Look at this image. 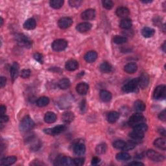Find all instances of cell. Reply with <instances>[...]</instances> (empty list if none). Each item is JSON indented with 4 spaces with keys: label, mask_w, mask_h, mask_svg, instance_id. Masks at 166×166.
Listing matches in <instances>:
<instances>
[{
    "label": "cell",
    "mask_w": 166,
    "mask_h": 166,
    "mask_svg": "<svg viewBox=\"0 0 166 166\" xmlns=\"http://www.w3.org/2000/svg\"><path fill=\"white\" fill-rule=\"evenodd\" d=\"M35 127V122L29 116H25L20 124V131L22 132H28L33 129Z\"/></svg>",
    "instance_id": "6da1fadb"
},
{
    "label": "cell",
    "mask_w": 166,
    "mask_h": 166,
    "mask_svg": "<svg viewBox=\"0 0 166 166\" xmlns=\"http://www.w3.org/2000/svg\"><path fill=\"white\" fill-rule=\"evenodd\" d=\"M15 39L18 44L21 46L28 48V49L32 47V41L29 38H28V36L24 35V34L17 35L15 36Z\"/></svg>",
    "instance_id": "7a4b0ae2"
},
{
    "label": "cell",
    "mask_w": 166,
    "mask_h": 166,
    "mask_svg": "<svg viewBox=\"0 0 166 166\" xmlns=\"http://www.w3.org/2000/svg\"><path fill=\"white\" fill-rule=\"evenodd\" d=\"M138 86V78L134 79L128 81L122 88L123 91L125 93H131L135 92Z\"/></svg>",
    "instance_id": "3957f363"
},
{
    "label": "cell",
    "mask_w": 166,
    "mask_h": 166,
    "mask_svg": "<svg viewBox=\"0 0 166 166\" xmlns=\"http://www.w3.org/2000/svg\"><path fill=\"white\" fill-rule=\"evenodd\" d=\"M68 42L64 39H57L53 42L52 49L55 51H62L65 50L68 47Z\"/></svg>",
    "instance_id": "277c9868"
},
{
    "label": "cell",
    "mask_w": 166,
    "mask_h": 166,
    "mask_svg": "<svg viewBox=\"0 0 166 166\" xmlns=\"http://www.w3.org/2000/svg\"><path fill=\"white\" fill-rule=\"evenodd\" d=\"M166 97V87L164 84L160 85L155 88L153 93V98L154 99L160 100L164 99Z\"/></svg>",
    "instance_id": "5b68a950"
},
{
    "label": "cell",
    "mask_w": 166,
    "mask_h": 166,
    "mask_svg": "<svg viewBox=\"0 0 166 166\" xmlns=\"http://www.w3.org/2000/svg\"><path fill=\"white\" fill-rule=\"evenodd\" d=\"M144 120H145V117H144L143 115L140 112H138V113L132 114L130 117V119L128 120V124L131 127H133L139 124L143 123Z\"/></svg>",
    "instance_id": "8992f818"
},
{
    "label": "cell",
    "mask_w": 166,
    "mask_h": 166,
    "mask_svg": "<svg viewBox=\"0 0 166 166\" xmlns=\"http://www.w3.org/2000/svg\"><path fill=\"white\" fill-rule=\"evenodd\" d=\"M147 157L154 162H162L164 160V157L163 155L157 151H155L153 149H149L147 151Z\"/></svg>",
    "instance_id": "52a82bcc"
},
{
    "label": "cell",
    "mask_w": 166,
    "mask_h": 166,
    "mask_svg": "<svg viewBox=\"0 0 166 166\" xmlns=\"http://www.w3.org/2000/svg\"><path fill=\"white\" fill-rule=\"evenodd\" d=\"M66 130V126L64 125H59L55 126L53 128H47L44 130V132L47 135H50L51 136H56L62 133Z\"/></svg>",
    "instance_id": "ba28073f"
},
{
    "label": "cell",
    "mask_w": 166,
    "mask_h": 166,
    "mask_svg": "<svg viewBox=\"0 0 166 166\" xmlns=\"http://www.w3.org/2000/svg\"><path fill=\"white\" fill-rule=\"evenodd\" d=\"M73 151L78 156H82L86 152V147L83 140H78L73 146Z\"/></svg>",
    "instance_id": "9c48e42d"
},
{
    "label": "cell",
    "mask_w": 166,
    "mask_h": 166,
    "mask_svg": "<svg viewBox=\"0 0 166 166\" xmlns=\"http://www.w3.org/2000/svg\"><path fill=\"white\" fill-rule=\"evenodd\" d=\"M55 165H64V166H71L74 165L73 160L71 158L66 157H58L55 161Z\"/></svg>",
    "instance_id": "30bf717a"
},
{
    "label": "cell",
    "mask_w": 166,
    "mask_h": 166,
    "mask_svg": "<svg viewBox=\"0 0 166 166\" xmlns=\"http://www.w3.org/2000/svg\"><path fill=\"white\" fill-rule=\"evenodd\" d=\"M73 24V20L70 17H63L58 21V25L61 29H67Z\"/></svg>",
    "instance_id": "8fae6325"
},
{
    "label": "cell",
    "mask_w": 166,
    "mask_h": 166,
    "mask_svg": "<svg viewBox=\"0 0 166 166\" xmlns=\"http://www.w3.org/2000/svg\"><path fill=\"white\" fill-rule=\"evenodd\" d=\"M149 84V77L146 73H143L138 78V86L142 89H146Z\"/></svg>",
    "instance_id": "7c38bea8"
},
{
    "label": "cell",
    "mask_w": 166,
    "mask_h": 166,
    "mask_svg": "<svg viewBox=\"0 0 166 166\" xmlns=\"http://www.w3.org/2000/svg\"><path fill=\"white\" fill-rule=\"evenodd\" d=\"M96 15L95 10L92 9H87L81 14V18L84 20H92L95 18Z\"/></svg>",
    "instance_id": "4fadbf2b"
},
{
    "label": "cell",
    "mask_w": 166,
    "mask_h": 166,
    "mask_svg": "<svg viewBox=\"0 0 166 166\" xmlns=\"http://www.w3.org/2000/svg\"><path fill=\"white\" fill-rule=\"evenodd\" d=\"M92 25L89 22H82L78 24L76 27V29L79 33H87V32L89 31L91 29H92Z\"/></svg>",
    "instance_id": "5bb4252c"
},
{
    "label": "cell",
    "mask_w": 166,
    "mask_h": 166,
    "mask_svg": "<svg viewBox=\"0 0 166 166\" xmlns=\"http://www.w3.org/2000/svg\"><path fill=\"white\" fill-rule=\"evenodd\" d=\"M19 69H20V66H19L18 63L17 62H14L11 68H10V76H11L12 80L13 81H14V80L17 79L18 77Z\"/></svg>",
    "instance_id": "9a60e30c"
},
{
    "label": "cell",
    "mask_w": 166,
    "mask_h": 166,
    "mask_svg": "<svg viewBox=\"0 0 166 166\" xmlns=\"http://www.w3.org/2000/svg\"><path fill=\"white\" fill-rule=\"evenodd\" d=\"M116 13L117 17L124 19H126L130 15L129 10L125 7H120L117 8Z\"/></svg>",
    "instance_id": "2e32d148"
},
{
    "label": "cell",
    "mask_w": 166,
    "mask_h": 166,
    "mask_svg": "<svg viewBox=\"0 0 166 166\" xmlns=\"http://www.w3.org/2000/svg\"><path fill=\"white\" fill-rule=\"evenodd\" d=\"M84 60L88 63H92L98 58V53L95 51H90L86 53L84 57Z\"/></svg>",
    "instance_id": "e0dca14e"
},
{
    "label": "cell",
    "mask_w": 166,
    "mask_h": 166,
    "mask_svg": "<svg viewBox=\"0 0 166 166\" xmlns=\"http://www.w3.org/2000/svg\"><path fill=\"white\" fill-rule=\"evenodd\" d=\"M89 86L86 83H81L77 85L76 91L80 95H85L88 92Z\"/></svg>",
    "instance_id": "ac0fdd59"
},
{
    "label": "cell",
    "mask_w": 166,
    "mask_h": 166,
    "mask_svg": "<svg viewBox=\"0 0 166 166\" xmlns=\"http://www.w3.org/2000/svg\"><path fill=\"white\" fill-rule=\"evenodd\" d=\"M65 68L68 71H70V72L75 71L78 69L79 63L76 60H73V59L69 60L66 62L65 64Z\"/></svg>",
    "instance_id": "d6986e66"
},
{
    "label": "cell",
    "mask_w": 166,
    "mask_h": 166,
    "mask_svg": "<svg viewBox=\"0 0 166 166\" xmlns=\"http://www.w3.org/2000/svg\"><path fill=\"white\" fill-rule=\"evenodd\" d=\"M75 119V115L72 112H66L62 116V120L65 124H70Z\"/></svg>",
    "instance_id": "ffe728a7"
},
{
    "label": "cell",
    "mask_w": 166,
    "mask_h": 166,
    "mask_svg": "<svg viewBox=\"0 0 166 166\" xmlns=\"http://www.w3.org/2000/svg\"><path fill=\"white\" fill-rule=\"evenodd\" d=\"M57 120V115L53 112H47L44 116V121L47 124H53Z\"/></svg>",
    "instance_id": "44dd1931"
},
{
    "label": "cell",
    "mask_w": 166,
    "mask_h": 166,
    "mask_svg": "<svg viewBox=\"0 0 166 166\" xmlns=\"http://www.w3.org/2000/svg\"><path fill=\"white\" fill-rule=\"evenodd\" d=\"M138 69L137 64L135 62H130L127 64L124 67V70L125 72L129 74H132L135 73Z\"/></svg>",
    "instance_id": "7402d4cb"
},
{
    "label": "cell",
    "mask_w": 166,
    "mask_h": 166,
    "mask_svg": "<svg viewBox=\"0 0 166 166\" xmlns=\"http://www.w3.org/2000/svg\"><path fill=\"white\" fill-rule=\"evenodd\" d=\"M154 145L156 147L164 150V151L166 149V142L165 138H159L156 139L154 142Z\"/></svg>",
    "instance_id": "603a6c76"
},
{
    "label": "cell",
    "mask_w": 166,
    "mask_h": 166,
    "mask_svg": "<svg viewBox=\"0 0 166 166\" xmlns=\"http://www.w3.org/2000/svg\"><path fill=\"white\" fill-rule=\"evenodd\" d=\"M17 157L14 156L8 157L2 159L0 164H1L2 165H5V166L10 165H13V164H14L16 162H17Z\"/></svg>",
    "instance_id": "cb8c5ba5"
},
{
    "label": "cell",
    "mask_w": 166,
    "mask_h": 166,
    "mask_svg": "<svg viewBox=\"0 0 166 166\" xmlns=\"http://www.w3.org/2000/svg\"><path fill=\"white\" fill-rule=\"evenodd\" d=\"M120 114L118 112L116 111H112L109 112L108 116H107V121H108L110 124H114L115 122L117 121L119 119Z\"/></svg>",
    "instance_id": "d4e9b609"
},
{
    "label": "cell",
    "mask_w": 166,
    "mask_h": 166,
    "mask_svg": "<svg viewBox=\"0 0 166 166\" xmlns=\"http://www.w3.org/2000/svg\"><path fill=\"white\" fill-rule=\"evenodd\" d=\"M36 26V21L33 18H29L28 20H27L24 24V29L28 30H33L35 29Z\"/></svg>",
    "instance_id": "484cf974"
},
{
    "label": "cell",
    "mask_w": 166,
    "mask_h": 166,
    "mask_svg": "<svg viewBox=\"0 0 166 166\" xmlns=\"http://www.w3.org/2000/svg\"><path fill=\"white\" fill-rule=\"evenodd\" d=\"M100 98L103 102H109L112 99V94L107 90H103L100 92Z\"/></svg>",
    "instance_id": "4316f807"
},
{
    "label": "cell",
    "mask_w": 166,
    "mask_h": 166,
    "mask_svg": "<svg viewBox=\"0 0 166 166\" xmlns=\"http://www.w3.org/2000/svg\"><path fill=\"white\" fill-rule=\"evenodd\" d=\"M134 109L138 112H143L146 109V104L144 103L141 100H137L135 102L134 104Z\"/></svg>",
    "instance_id": "83f0119b"
},
{
    "label": "cell",
    "mask_w": 166,
    "mask_h": 166,
    "mask_svg": "<svg viewBox=\"0 0 166 166\" xmlns=\"http://www.w3.org/2000/svg\"><path fill=\"white\" fill-rule=\"evenodd\" d=\"M99 69L101 72L104 73H109L112 70V66L108 62H104L100 65Z\"/></svg>",
    "instance_id": "f1b7e54d"
},
{
    "label": "cell",
    "mask_w": 166,
    "mask_h": 166,
    "mask_svg": "<svg viewBox=\"0 0 166 166\" xmlns=\"http://www.w3.org/2000/svg\"><path fill=\"white\" fill-rule=\"evenodd\" d=\"M58 87H59L61 89L66 90V89L69 88V87H70L71 83H70V81H69L68 79L64 78V79H61V81L58 82Z\"/></svg>",
    "instance_id": "f546056e"
},
{
    "label": "cell",
    "mask_w": 166,
    "mask_h": 166,
    "mask_svg": "<svg viewBox=\"0 0 166 166\" xmlns=\"http://www.w3.org/2000/svg\"><path fill=\"white\" fill-rule=\"evenodd\" d=\"M129 136L134 140H140L144 137V133L134 130L129 134Z\"/></svg>",
    "instance_id": "4dcf8cb0"
},
{
    "label": "cell",
    "mask_w": 166,
    "mask_h": 166,
    "mask_svg": "<svg viewBox=\"0 0 166 166\" xmlns=\"http://www.w3.org/2000/svg\"><path fill=\"white\" fill-rule=\"evenodd\" d=\"M154 33L155 31L153 29L151 28H148V27L144 28L142 31V34L145 38H150V37H152L154 35Z\"/></svg>",
    "instance_id": "1f68e13d"
},
{
    "label": "cell",
    "mask_w": 166,
    "mask_h": 166,
    "mask_svg": "<svg viewBox=\"0 0 166 166\" xmlns=\"http://www.w3.org/2000/svg\"><path fill=\"white\" fill-rule=\"evenodd\" d=\"M132 25V24L131 20L127 18L122 20L120 21V28L123 29H126V30L131 29Z\"/></svg>",
    "instance_id": "d6a6232c"
},
{
    "label": "cell",
    "mask_w": 166,
    "mask_h": 166,
    "mask_svg": "<svg viewBox=\"0 0 166 166\" xmlns=\"http://www.w3.org/2000/svg\"><path fill=\"white\" fill-rule=\"evenodd\" d=\"M116 158L119 161H128V160H129L131 158V157L128 153L122 152L117 154Z\"/></svg>",
    "instance_id": "836d02e7"
},
{
    "label": "cell",
    "mask_w": 166,
    "mask_h": 166,
    "mask_svg": "<svg viewBox=\"0 0 166 166\" xmlns=\"http://www.w3.org/2000/svg\"><path fill=\"white\" fill-rule=\"evenodd\" d=\"M49 103H50V99L47 97H45V96H43V97L40 98L36 101V105L39 107L46 106Z\"/></svg>",
    "instance_id": "e575fe53"
},
{
    "label": "cell",
    "mask_w": 166,
    "mask_h": 166,
    "mask_svg": "<svg viewBox=\"0 0 166 166\" xmlns=\"http://www.w3.org/2000/svg\"><path fill=\"white\" fill-rule=\"evenodd\" d=\"M107 151V146L106 143H100L95 148V152L98 154H103Z\"/></svg>",
    "instance_id": "d590c367"
},
{
    "label": "cell",
    "mask_w": 166,
    "mask_h": 166,
    "mask_svg": "<svg viewBox=\"0 0 166 166\" xmlns=\"http://www.w3.org/2000/svg\"><path fill=\"white\" fill-rule=\"evenodd\" d=\"M64 4V1L62 0H51L50 2V5L51 7L55 9H61Z\"/></svg>",
    "instance_id": "8d00e7d4"
},
{
    "label": "cell",
    "mask_w": 166,
    "mask_h": 166,
    "mask_svg": "<svg viewBox=\"0 0 166 166\" xmlns=\"http://www.w3.org/2000/svg\"><path fill=\"white\" fill-rule=\"evenodd\" d=\"M133 129L135 131H137L144 133L147 131L148 127L146 124H144V123H141V124H139L135 125V127H133Z\"/></svg>",
    "instance_id": "74e56055"
},
{
    "label": "cell",
    "mask_w": 166,
    "mask_h": 166,
    "mask_svg": "<svg viewBox=\"0 0 166 166\" xmlns=\"http://www.w3.org/2000/svg\"><path fill=\"white\" fill-rule=\"evenodd\" d=\"M127 42V39L125 36H115L114 38V42L116 44H122Z\"/></svg>",
    "instance_id": "f35d334b"
},
{
    "label": "cell",
    "mask_w": 166,
    "mask_h": 166,
    "mask_svg": "<svg viewBox=\"0 0 166 166\" xmlns=\"http://www.w3.org/2000/svg\"><path fill=\"white\" fill-rule=\"evenodd\" d=\"M127 142L123 140H116L113 143V147L117 149L123 150L125 147Z\"/></svg>",
    "instance_id": "ab89813d"
},
{
    "label": "cell",
    "mask_w": 166,
    "mask_h": 166,
    "mask_svg": "<svg viewBox=\"0 0 166 166\" xmlns=\"http://www.w3.org/2000/svg\"><path fill=\"white\" fill-rule=\"evenodd\" d=\"M103 6L107 10L111 9L114 6V3L111 0H104L102 2Z\"/></svg>",
    "instance_id": "60d3db41"
},
{
    "label": "cell",
    "mask_w": 166,
    "mask_h": 166,
    "mask_svg": "<svg viewBox=\"0 0 166 166\" xmlns=\"http://www.w3.org/2000/svg\"><path fill=\"white\" fill-rule=\"evenodd\" d=\"M31 72L30 69H24L21 71L20 76L23 79H27V78H29L31 76Z\"/></svg>",
    "instance_id": "b9f144b4"
},
{
    "label": "cell",
    "mask_w": 166,
    "mask_h": 166,
    "mask_svg": "<svg viewBox=\"0 0 166 166\" xmlns=\"http://www.w3.org/2000/svg\"><path fill=\"white\" fill-rule=\"evenodd\" d=\"M136 147V143L134 142H128L127 143L126 145L125 146V147L123 149V151H130V150H132L133 149H135Z\"/></svg>",
    "instance_id": "7bdbcfd3"
},
{
    "label": "cell",
    "mask_w": 166,
    "mask_h": 166,
    "mask_svg": "<svg viewBox=\"0 0 166 166\" xmlns=\"http://www.w3.org/2000/svg\"><path fill=\"white\" fill-rule=\"evenodd\" d=\"M33 57H34L35 61H36L37 62H39L40 64H43L44 62V57H43V55L42 54H40V53H36L34 55Z\"/></svg>",
    "instance_id": "ee69618b"
},
{
    "label": "cell",
    "mask_w": 166,
    "mask_h": 166,
    "mask_svg": "<svg viewBox=\"0 0 166 166\" xmlns=\"http://www.w3.org/2000/svg\"><path fill=\"white\" fill-rule=\"evenodd\" d=\"M82 1L80 0H71L69 1V4L72 7H78L81 5Z\"/></svg>",
    "instance_id": "f6af8a7d"
},
{
    "label": "cell",
    "mask_w": 166,
    "mask_h": 166,
    "mask_svg": "<svg viewBox=\"0 0 166 166\" xmlns=\"http://www.w3.org/2000/svg\"><path fill=\"white\" fill-rule=\"evenodd\" d=\"M73 162H74V165L81 166L84 164V159L83 158H77L73 160Z\"/></svg>",
    "instance_id": "bcb514c9"
},
{
    "label": "cell",
    "mask_w": 166,
    "mask_h": 166,
    "mask_svg": "<svg viewBox=\"0 0 166 166\" xmlns=\"http://www.w3.org/2000/svg\"><path fill=\"white\" fill-rule=\"evenodd\" d=\"M158 118L163 121H165L166 120V114H165V110L162 111L158 115Z\"/></svg>",
    "instance_id": "7dc6e473"
},
{
    "label": "cell",
    "mask_w": 166,
    "mask_h": 166,
    "mask_svg": "<svg viewBox=\"0 0 166 166\" xmlns=\"http://www.w3.org/2000/svg\"><path fill=\"white\" fill-rule=\"evenodd\" d=\"M100 162H101V159L99 157H94L92 160V164L94 165H96L99 164Z\"/></svg>",
    "instance_id": "c3c4849f"
},
{
    "label": "cell",
    "mask_w": 166,
    "mask_h": 166,
    "mask_svg": "<svg viewBox=\"0 0 166 166\" xmlns=\"http://www.w3.org/2000/svg\"><path fill=\"white\" fill-rule=\"evenodd\" d=\"M9 117L6 115H2L1 117H0V121H1V124H3V123H6L9 121Z\"/></svg>",
    "instance_id": "681fc988"
},
{
    "label": "cell",
    "mask_w": 166,
    "mask_h": 166,
    "mask_svg": "<svg viewBox=\"0 0 166 166\" xmlns=\"http://www.w3.org/2000/svg\"><path fill=\"white\" fill-rule=\"evenodd\" d=\"M6 82H7V79L4 77H2L0 78V85H1V87L3 88L5 84H6Z\"/></svg>",
    "instance_id": "f907efd6"
},
{
    "label": "cell",
    "mask_w": 166,
    "mask_h": 166,
    "mask_svg": "<svg viewBox=\"0 0 166 166\" xmlns=\"http://www.w3.org/2000/svg\"><path fill=\"white\" fill-rule=\"evenodd\" d=\"M6 106L4 105H1V106H0V113H1V116L4 115L5 112H6Z\"/></svg>",
    "instance_id": "816d5d0a"
},
{
    "label": "cell",
    "mask_w": 166,
    "mask_h": 166,
    "mask_svg": "<svg viewBox=\"0 0 166 166\" xmlns=\"http://www.w3.org/2000/svg\"><path fill=\"white\" fill-rule=\"evenodd\" d=\"M129 165H144V164L140 162H133L130 163Z\"/></svg>",
    "instance_id": "f5cc1de1"
},
{
    "label": "cell",
    "mask_w": 166,
    "mask_h": 166,
    "mask_svg": "<svg viewBox=\"0 0 166 166\" xmlns=\"http://www.w3.org/2000/svg\"><path fill=\"white\" fill-rule=\"evenodd\" d=\"M158 132L161 135H162L164 136H165V130L164 129V128H161L160 129H159Z\"/></svg>",
    "instance_id": "db71d44e"
},
{
    "label": "cell",
    "mask_w": 166,
    "mask_h": 166,
    "mask_svg": "<svg viewBox=\"0 0 166 166\" xmlns=\"http://www.w3.org/2000/svg\"><path fill=\"white\" fill-rule=\"evenodd\" d=\"M162 48L164 52H165V42L163 44V45L162 46Z\"/></svg>",
    "instance_id": "11a10c76"
},
{
    "label": "cell",
    "mask_w": 166,
    "mask_h": 166,
    "mask_svg": "<svg viewBox=\"0 0 166 166\" xmlns=\"http://www.w3.org/2000/svg\"><path fill=\"white\" fill-rule=\"evenodd\" d=\"M153 1H151V0H149V1H142V3H151Z\"/></svg>",
    "instance_id": "9f6ffc18"
},
{
    "label": "cell",
    "mask_w": 166,
    "mask_h": 166,
    "mask_svg": "<svg viewBox=\"0 0 166 166\" xmlns=\"http://www.w3.org/2000/svg\"><path fill=\"white\" fill-rule=\"evenodd\" d=\"M3 19L1 18V26L3 25Z\"/></svg>",
    "instance_id": "6f0895ef"
}]
</instances>
